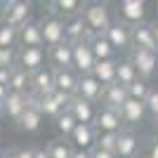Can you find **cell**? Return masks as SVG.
<instances>
[{"label":"cell","mask_w":158,"mask_h":158,"mask_svg":"<svg viewBox=\"0 0 158 158\" xmlns=\"http://www.w3.org/2000/svg\"><path fill=\"white\" fill-rule=\"evenodd\" d=\"M69 99L71 97H66L64 92H59V90H54V92L45 94V97H40L38 102V109L43 116H50V118H57L59 113L66 111V106H69Z\"/></svg>","instance_id":"12"},{"label":"cell","mask_w":158,"mask_h":158,"mask_svg":"<svg viewBox=\"0 0 158 158\" xmlns=\"http://www.w3.org/2000/svg\"><path fill=\"white\" fill-rule=\"evenodd\" d=\"M10 94V87H5V85H0V106H2V102H5V97Z\"/></svg>","instance_id":"42"},{"label":"cell","mask_w":158,"mask_h":158,"mask_svg":"<svg viewBox=\"0 0 158 158\" xmlns=\"http://www.w3.org/2000/svg\"><path fill=\"white\" fill-rule=\"evenodd\" d=\"M31 10L33 5L26 0H7V2H2V10H0V24L19 28L26 21H31Z\"/></svg>","instance_id":"2"},{"label":"cell","mask_w":158,"mask_h":158,"mask_svg":"<svg viewBox=\"0 0 158 158\" xmlns=\"http://www.w3.org/2000/svg\"><path fill=\"white\" fill-rule=\"evenodd\" d=\"M0 158H5V153H2V151H0Z\"/></svg>","instance_id":"46"},{"label":"cell","mask_w":158,"mask_h":158,"mask_svg":"<svg viewBox=\"0 0 158 158\" xmlns=\"http://www.w3.org/2000/svg\"><path fill=\"white\" fill-rule=\"evenodd\" d=\"M118 61V59H116ZM116 61H97L92 69V76L102 83V85H113L116 83Z\"/></svg>","instance_id":"29"},{"label":"cell","mask_w":158,"mask_h":158,"mask_svg":"<svg viewBox=\"0 0 158 158\" xmlns=\"http://www.w3.org/2000/svg\"><path fill=\"white\" fill-rule=\"evenodd\" d=\"M116 144H118V132H102V135H97V144L94 146L116 153Z\"/></svg>","instance_id":"34"},{"label":"cell","mask_w":158,"mask_h":158,"mask_svg":"<svg viewBox=\"0 0 158 158\" xmlns=\"http://www.w3.org/2000/svg\"><path fill=\"white\" fill-rule=\"evenodd\" d=\"M73 71L78 73V76H90L94 69V64H97V59H94L92 50H90V45H87V40H80V43H73Z\"/></svg>","instance_id":"9"},{"label":"cell","mask_w":158,"mask_h":158,"mask_svg":"<svg viewBox=\"0 0 158 158\" xmlns=\"http://www.w3.org/2000/svg\"><path fill=\"white\" fill-rule=\"evenodd\" d=\"M19 50V47H17ZM17 50H2L0 47V69H12L17 66Z\"/></svg>","instance_id":"36"},{"label":"cell","mask_w":158,"mask_h":158,"mask_svg":"<svg viewBox=\"0 0 158 158\" xmlns=\"http://www.w3.org/2000/svg\"><path fill=\"white\" fill-rule=\"evenodd\" d=\"M132 47H137V50H156L153 24H146L144 21V24H139V26H132Z\"/></svg>","instance_id":"22"},{"label":"cell","mask_w":158,"mask_h":158,"mask_svg":"<svg viewBox=\"0 0 158 158\" xmlns=\"http://www.w3.org/2000/svg\"><path fill=\"white\" fill-rule=\"evenodd\" d=\"M76 125H78V123H76V118H73V116H71L69 111L59 113V116L54 118V127L59 130V135H61L64 139H69V137H71V132L76 130Z\"/></svg>","instance_id":"32"},{"label":"cell","mask_w":158,"mask_h":158,"mask_svg":"<svg viewBox=\"0 0 158 158\" xmlns=\"http://www.w3.org/2000/svg\"><path fill=\"white\" fill-rule=\"evenodd\" d=\"M47 66L54 69V71L73 69V47H71V43H61V45H57V47H50V50H47Z\"/></svg>","instance_id":"13"},{"label":"cell","mask_w":158,"mask_h":158,"mask_svg":"<svg viewBox=\"0 0 158 158\" xmlns=\"http://www.w3.org/2000/svg\"><path fill=\"white\" fill-rule=\"evenodd\" d=\"M83 21H85L87 31L92 35H99V33H104L106 28L111 26L116 19L111 17V5L109 2H85V7H83Z\"/></svg>","instance_id":"1"},{"label":"cell","mask_w":158,"mask_h":158,"mask_svg":"<svg viewBox=\"0 0 158 158\" xmlns=\"http://www.w3.org/2000/svg\"><path fill=\"white\" fill-rule=\"evenodd\" d=\"M69 142L76 151H92L97 144V130H94V125H80L78 123L76 130L71 132Z\"/></svg>","instance_id":"14"},{"label":"cell","mask_w":158,"mask_h":158,"mask_svg":"<svg viewBox=\"0 0 158 158\" xmlns=\"http://www.w3.org/2000/svg\"><path fill=\"white\" fill-rule=\"evenodd\" d=\"M102 92H104V85L94 78L92 73H90V76H80V78H78V97H83L85 102H90V104H99Z\"/></svg>","instance_id":"17"},{"label":"cell","mask_w":158,"mask_h":158,"mask_svg":"<svg viewBox=\"0 0 158 158\" xmlns=\"http://www.w3.org/2000/svg\"><path fill=\"white\" fill-rule=\"evenodd\" d=\"M144 106H146V113H149L153 120H158V85H151V92L146 97Z\"/></svg>","instance_id":"35"},{"label":"cell","mask_w":158,"mask_h":158,"mask_svg":"<svg viewBox=\"0 0 158 158\" xmlns=\"http://www.w3.org/2000/svg\"><path fill=\"white\" fill-rule=\"evenodd\" d=\"M142 149V139L135 130L125 127L118 132V144H116V158H137Z\"/></svg>","instance_id":"11"},{"label":"cell","mask_w":158,"mask_h":158,"mask_svg":"<svg viewBox=\"0 0 158 158\" xmlns=\"http://www.w3.org/2000/svg\"><path fill=\"white\" fill-rule=\"evenodd\" d=\"M5 158H33V146H19V149H12L7 151Z\"/></svg>","instance_id":"37"},{"label":"cell","mask_w":158,"mask_h":158,"mask_svg":"<svg viewBox=\"0 0 158 158\" xmlns=\"http://www.w3.org/2000/svg\"><path fill=\"white\" fill-rule=\"evenodd\" d=\"M0 85H10V69H0Z\"/></svg>","instance_id":"41"},{"label":"cell","mask_w":158,"mask_h":158,"mask_svg":"<svg viewBox=\"0 0 158 158\" xmlns=\"http://www.w3.org/2000/svg\"><path fill=\"white\" fill-rule=\"evenodd\" d=\"M33 158H50L45 146H33Z\"/></svg>","instance_id":"40"},{"label":"cell","mask_w":158,"mask_h":158,"mask_svg":"<svg viewBox=\"0 0 158 158\" xmlns=\"http://www.w3.org/2000/svg\"><path fill=\"white\" fill-rule=\"evenodd\" d=\"M146 116H149V113H146L144 102H137V99H130V97H127V102L120 106V118H123L125 127L139 125V123H142Z\"/></svg>","instance_id":"16"},{"label":"cell","mask_w":158,"mask_h":158,"mask_svg":"<svg viewBox=\"0 0 158 158\" xmlns=\"http://www.w3.org/2000/svg\"><path fill=\"white\" fill-rule=\"evenodd\" d=\"M83 7H85V2H80V0H52L50 2V14L69 19V17L83 14Z\"/></svg>","instance_id":"25"},{"label":"cell","mask_w":158,"mask_h":158,"mask_svg":"<svg viewBox=\"0 0 158 158\" xmlns=\"http://www.w3.org/2000/svg\"><path fill=\"white\" fill-rule=\"evenodd\" d=\"M45 149H47V153H50V158H71L73 151H76V149L71 146V142L64 139V137L50 139V142L45 144Z\"/></svg>","instance_id":"30"},{"label":"cell","mask_w":158,"mask_h":158,"mask_svg":"<svg viewBox=\"0 0 158 158\" xmlns=\"http://www.w3.org/2000/svg\"><path fill=\"white\" fill-rule=\"evenodd\" d=\"M0 116H2V106H0Z\"/></svg>","instance_id":"47"},{"label":"cell","mask_w":158,"mask_h":158,"mask_svg":"<svg viewBox=\"0 0 158 158\" xmlns=\"http://www.w3.org/2000/svg\"><path fill=\"white\" fill-rule=\"evenodd\" d=\"M19 47H45L43 45V28L40 21L31 19L19 26Z\"/></svg>","instance_id":"19"},{"label":"cell","mask_w":158,"mask_h":158,"mask_svg":"<svg viewBox=\"0 0 158 158\" xmlns=\"http://www.w3.org/2000/svg\"><path fill=\"white\" fill-rule=\"evenodd\" d=\"M0 47L2 50H17L19 47V28L0 24Z\"/></svg>","instance_id":"31"},{"label":"cell","mask_w":158,"mask_h":158,"mask_svg":"<svg viewBox=\"0 0 158 158\" xmlns=\"http://www.w3.org/2000/svg\"><path fill=\"white\" fill-rule=\"evenodd\" d=\"M31 92L38 94V97H45V94L54 92V69L45 66L40 71L31 73Z\"/></svg>","instance_id":"15"},{"label":"cell","mask_w":158,"mask_h":158,"mask_svg":"<svg viewBox=\"0 0 158 158\" xmlns=\"http://www.w3.org/2000/svg\"><path fill=\"white\" fill-rule=\"evenodd\" d=\"M149 92H151V83H149V80H142V78L127 87V97H130V99H137V102H146Z\"/></svg>","instance_id":"33"},{"label":"cell","mask_w":158,"mask_h":158,"mask_svg":"<svg viewBox=\"0 0 158 158\" xmlns=\"http://www.w3.org/2000/svg\"><path fill=\"white\" fill-rule=\"evenodd\" d=\"M94 130H97V135H102V132H120V130H125V123H123V118H120V111L118 109H109V106H97Z\"/></svg>","instance_id":"7"},{"label":"cell","mask_w":158,"mask_h":158,"mask_svg":"<svg viewBox=\"0 0 158 158\" xmlns=\"http://www.w3.org/2000/svg\"><path fill=\"white\" fill-rule=\"evenodd\" d=\"M17 66L26 73H35L47 66V50L45 47H19L17 50Z\"/></svg>","instance_id":"5"},{"label":"cell","mask_w":158,"mask_h":158,"mask_svg":"<svg viewBox=\"0 0 158 158\" xmlns=\"http://www.w3.org/2000/svg\"><path fill=\"white\" fill-rule=\"evenodd\" d=\"M116 12H118V21L127 26H139L146 19V2L144 0H120L116 5Z\"/></svg>","instance_id":"6"},{"label":"cell","mask_w":158,"mask_h":158,"mask_svg":"<svg viewBox=\"0 0 158 158\" xmlns=\"http://www.w3.org/2000/svg\"><path fill=\"white\" fill-rule=\"evenodd\" d=\"M0 10H2V2H0Z\"/></svg>","instance_id":"48"},{"label":"cell","mask_w":158,"mask_h":158,"mask_svg":"<svg viewBox=\"0 0 158 158\" xmlns=\"http://www.w3.org/2000/svg\"><path fill=\"white\" fill-rule=\"evenodd\" d=\"M71 158H90V151H73Z\"/></svg>","instance_id":"43"},{"label":"cell","mask_w":158,"mask_h":158,"mask_svg":"<svg viewBox=\"0 0 158 158\" xmlns=\"http://www.w3.org/2000/svg\"><path fill=\"white\" fill-rule=\"evenodd\" d=\"M40 123H43V113H40L38 106H26L24 116L17 120L19 130L28 132V135H31V132H38V130H40Z\"/></svg>","instance_id":"28"},{"label":"cell","mask_w":158,"mask_h":158,"mask_svg":"<svg viewBox=\"0 0 158 158\" xmlns=\"http://www.w3.org/2000/svg\"><path fill=\"white\" fill-rule=\"evenodd\" d=\"M139 80V73L137 69L132 66L130 59H118L116 61V83H120L123 87H130L132 83Z\"/></svg>","instance_id":"27"},{"label":"cell","mask_w":158,"mask_h":158,"mask_svg":"<svg viewBox=\"0 0 158 158\" xmlns=\"http://www.w3.org/2000/svg\"><path fill=\"white\" fill-rule=\"evenodd\" d=\"M64 33H66V43H80V40H87L92 33L87 31L85 21H83V14H76V17H69L64 19Z\"/></svg>","instance_id":"20"},{"label":"cell","mask_w":158,"mask_h":158,"mask_svg":"<svg viewBox=\"0 0 158 158\" xmlns=\"http://www.w3.org/2000/svg\"><path fill=\"white\" fill-rule=\"evenodd\" d=\"M66 111L71 113L73 118H76V123H80V125H94V118H97V104H90V102H85V99L78 97V94L69 99Z\"/></svg>","instance_id":"10"},{"label":"cell","mask_w":158,"mask_h":158,"mask_svg":"<svg viewBox=\"0 0 158 158\" xmlns=\"http://www.w3.org/2000/svg\"><path fill=\"white\" fill-rule=\"evenodd\" d=\"M153 135H156V142H158V120H153Z\"/></svg>","instance_id":"45"},{"label":"cell","mask_w":158,"mask_h":158,"mask_svg":"<svg viewBox=\"0 0 158 158\" xmlns=\"http://www.w3.org/2000/svg\"><path fill=\"white\" fill-rule=\"evenodd\" d=\"M26 111V94H19V92H10L2 102V116L7 118H12L14 123L24 116Z\"/></svg>","instance_id":"24"},{"label":"cell","mask_w":158,"mask_h":158,"mask_svg":"<svg viewBox=\"0 0 158 158\" xmlns=\"http://www.w3.org/2000/svg\"><path fill=\"white\" fill-rule=\"evenodd\" d=\"M40 28H43V45H45V50L66 43L64 19H61V17H57V14H45V17L40 19Z\"/></svg>","instance_id":"4"},{"label":"cell","mask_w":158,"mask_h":158,"mask_svg":"<svg viewBox=\"0 0 158 158\" xmlns=\"http://www.w3.org/2000/svg\"><path fill=\"white\" fill-rule=\"evenodd\" d=\"M144 158H158V142H156V139L149 144V149H146V156H144Z\"/></svg>","instance_id":"39"},{"label":"cell","mask_w":158,"mask_h":158,"mask_svg":"<svg viewBox=\"0 0 158 158\" xmlns=\"http://www.w3.org/2000/svg\"><path fill=\"white\" fill-rule=\"evenodd\" d=\"M127 102V87H123L120 83H113V85H106L102 99H99V106H109V109H118Z\"/></svg>","instance_id":"21"},{"label":"cell","mask_w":158,"mask_h":158,"mask_svg":"<svg viewBox=\"0 0 158 158\" xmlns=\"http://www.w3.org/2000/svg\"><path fill=\"white\" fill-rule=\"evenodd\" d=\"M104 38L111 43V47L116 52H120V50H132V26H127V24H123V21H118V19L104 31Z\"/></svg>","instance_id":"8"},{"label":"cell","mask_w":158,"mask_h":158,"mask_svg":"<svg viewBox=\"0 0 158 158\" xmlns=\"http://www.w3.org/2000/svg\"><path fill=\"white\" fill-rule=\"evenodd\" d=\"M78 73L73 69H61V71H54V90L64 92L66 97H76L78 94Z\"/></svg>","instance_id":"18"},{"label":"cell","mask_w":158,"mask_h":158,"mask_svg":"<svg viewBox=\"0 0 158 158\" xmlns=\"http://www.w3.org/2000/svg\"><path fill=\"white\" fill-rule=\"evenodd\" d=\"M87 45H90V50H92L97 61H116V50H113L111 43L104 38V33L90 35V38H87Z\"/></svg>","instance_id":"23"},{"label":"cell","mask_w":158,"mask_h":158,"mask_svg":"<svg viewBox=\"0 0 158 158\" xmlns=\"http://www.w3.org/2000/svg\"><path fill=\"white\" fill-rule=\"evenodd\" d=\"M10 92L28 94L31 92V73H26L21 66H12L10 69Z\"/></svg>","instance_id":"26"},{"label":"cell","mask_w":158,"mask_h":158,"mask_svg":"<svg viewBox=\"0 0 158 158\" xmlns=\"http://www.w3.org/2000/svg\"><path fill=\"white\" fill-rule=\"evenodd\" d=\"M90 158H116V153H113V151H104V149L94 146L92 151H90Z\"/></svg>","instance_id":"38"},{"label":"cell","mask_w":158,"mask_h":158,"mask_svg":"<svg viewBox=\"0 0 158 158\" xmlns=\"http://www.w3.org/2000/svg\"><path fill=\"white\" fill-rule=\"evenodd\" d=\"M127 59L137 69L142 80H151L156 76V71H158V52L156 50H137V47H132Z\"/></svg>","instance_id":"3"},{"label":"cell","mask_w":158,"mask_h":158,"mask_svg":"<svg viewBox=\"0 0 158 158\" xmlns=\"http://www.w3.org/2000/svg\"><path fill=\"white\" fill-rule=\"evenodd\" d=\"M153 38H156V50H158V21L153 24Z\"/></svg>","instance_id":"44"}]
</instances>
